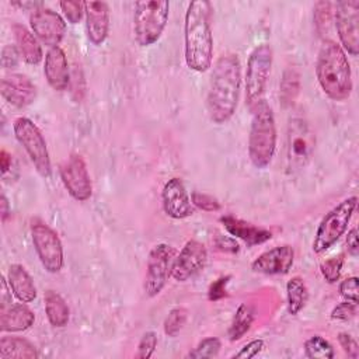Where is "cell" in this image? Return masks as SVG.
<instances>
[{
	"mask_svg": "<svg viewBox=\"0 0 359 359\" xmlns=\"http://www.w3.org/2000/svg\"><path fill=\"white\" fill-rule=\"evenodd\" d=\"M1 97L17 108H24L32 104L36 98V86L22 73H10L1 79Z\"/></svg>",
	"mask_w": 359,
	"mask_h": 359,
	"instance_id": "cell-17",
	"label": "cell"
},
{
	"mask_svg": "<svg viewBox=\"0 0 359 359\" xmlns=\"http://www.w3.org/2000/svg\"><path fill=\"white\" fill-rule=\"evenodd\" d=\"M20 52L15 45H6L1 49V66L4 69H14L18 66Z\"/></svg>",
	"mask_w": 359,
	"mask_h": 359,
	"instance_id": "cell-44",
	"label": "cell"
},
{
	"mask_svg": "<svg viewBox=\"0 0 359 359\" xmlns=\"http://www.w3.org/2000/svg\"><path fill=\"white\" fill-rule=\"evenodd\" d=\"M13 130L15 139L28 154L36 172L41 177L48 178L50 175L52 165L48 146L39 128L29 118L18 116L13 122Z\"/></svg>",
	"mask_w": 359,
	"mask_h": 359,
	"instance_id": "cell-8",
	"label": "cell"
},
{
	"mask_svg": "<svg viewBox=\"0 0 359 359\" xmlns=\"http://www.w3.org/2000/svg\"><path fill=\"white\" fill-rule=\"evenodd\" d=\"M11 31L14 35L15 46L22 60L28 65H38L43 57L42 46L38 38L32 34V31L18 22H14L11 25Z\"/></svg>",
	"mask_w": 359,
	"mask_h": 359,
	"instance_id": "cell-23",
	"label": "cell"
},
{
	"mask_svg": "<svg viewBox=\"0 0 359 359\" xmlns=\"http://www.w3.org/2000/svg\"><path fill=\"white\" fill-rule=\"evenodd\" d=\"M303 348L304 356L309 359H332L335 356L334 346L321 335H313L306 339Z\"/></svg>",
	"mask_w": 359,
	"mask_h": 359,
	"instance_id": "cell-30",
	"label": "cell"
},
{
	"mask_svg": "<svg viewBox=\"0 0 359 359\" xmlns=\"http://www.w3.org/2000/svg\"><path fill=\"white\" fill-rule=\"evenodd\" d=\"M60 180L69 195L79 201L86 202L93 195V184L84 158L73 153L60 165Z\"/></svg>",
	"mask_w": 359,
	"mask_h": 359,
	"instance_id": "cell-13",
	"label": "cell"
},
{
	"mask_svg": "<svg viewBox=\"0 0 359 359\" xmlns=\"http://www.w3.org/2000/svg\"><path fill=\"white\" fill-rule=\"evenodd\" d=\"M300 93V73L294 67H287L280 80L279 98L283 105H292Z\"/></svg>",
	"mask_w": 359,
	"mask_h": 359,
	"instance_id": "cell-29",
	"label": "cell"
},
{
	"mask_svg": "<svg viewBox=\"0 0 359 359\" xmlns=\"http://www.w3.org/2000/svg\"><path fill=\"white\" fill-rule=\"evenodd\" d=\"M220 223L223 224L224 230L234 238H240L248 247H254L262 244L272 238V233L261 226L248 223L231 215H226L220 217Z\"/></svg>",
	"mask_w": 359,
	"mask_h": 359,
	"instance_id": "cell-21",
	"label": "cell"
},
{
	"mask_svg": "<svg viewBox=\"0 0 359 359\" xmlns=\"http://www.w3.org/2000/svg\"><path fill=\"white\" fill-rule=\"evenodd\" d=\"M157 342H158V338H157V334L154 331H146L139 344H137V351L135 353V356L137 359H149L153 356L156 348H157Z\"/></svg>",
	"mask_w": 359,
	"mask_h": 359,
	"instance_id": "cell-35",
	"label": "cell"
},
{
	"mask_svg": "<svg viewBox=\"0 0 359 359\" xmlns=\"http://www.w3.org/2000/svg\"><path fill=\"white\" fill-rule=\"evenodd\" d=\"M346 247H348V252L356 258L359 254V241H358V229L353 227L348 231L346 236Z\"/></svg>",
	"mask_w": 359,
	"mask_h": 359,
	"instance_id": "cell-45",
	"label": "cell"
},
{
	"mask_svg": "<svg viewBox=\"0 0 359 359\" xmlns=\"http://www.w3.org/2000/svg\"><path fill=\"white\" fill-rule=\"evenodd\" d=\"M45 314L49 324L55 328H63L70 320V309L66 300L55 290L49 289L43 293Z\"/></svg>",
	"mask_w": 359,
	"mask_h": 359,
	"instance_id": "cell-25",
	"label": "cell"
},
{
	"mask_svg": "<svg viewBox=\"0 0 359 359\" xmlns=\"http://www.w3.org/2000/svg\"><path fill=\"white\" fill-rule=\"evenodd\" d=\"M39 353L32 342L21 337H1L0 338V358L1 359H35Z\"/></svg>",
	"mask_w": 359,
	"mask_h": 359,
	"instance_id": "cell-26",
	"label": "cell"
},
{
	"mask_svg": "<svg viewBox=\"0 0 359 359\" xmlns=\"http://www.w3.org/2000/svg\"><path fill=\"white\" fill-rule=\"evenodd\" d=\"M170 1L142 0L133 4V36L139 46L156 43L168 22Z\"/></svg>",
	"mask_w": 359,
	"mask_h": 359,
	"instance_id": "cell-5",
	"label": "cell"
},
{
	"mask_svg": "<svg viewBox=\"0 0 359 359\" xmlns=\"http://www.w3.org/2000/svg\"><path fill=\"white\" fill-rule=\"evenodd\" d=\"M273 62V50L269 43L257 45L248 59L244 76L245 88V104L252 109L259 101L264 100L266 90V83L271 74V67Z\"/></svg>",
	"mask_w": 359,
	"mask_h": 359,
	"instance_id": "cell-7",
	"label": "cell"
},
{
	"mask_svg": "<svg viewBox=\"0 0 359 359\" xmlns=\"http://www.w3.org/2000/svg\"><path fill=\"white\" fill-rule=\"evenodd\" d=\"M342 266H344V255L338 254L335 257H331V258L323 261L320 265V272H321L323 278L325 279V282L335 283L341 278Z\"/></svg>",
	"mask_w": 359,
	"mask_h": 359,
	"instance_id": "cell-33",
	"label": "cell"
},
{
	"mask_svg": "<svg viewBox=\"0 0 359 359\" xmlns=\"http://www.w3.org/2000/svg\"><path fill=\"white\" fill-rule=\"evenodd\" d=\"M161 205L164 213L175 220H182L194 215V205L184 182L174 177L170 178L161 191Z\"/></svg>",
	"mask_w": 359,
	"mask_h": 359,
	"instance_id": "cell-16",
	"label": "cell"
},
{
	"mask_svg": "<svg viewBox=\"0 0 359 359\" xmlns=\"http://www.w3.org/2000/svg\"><path fill=\"white\" fill-rule=\"evenodd\" d=\"M337 34L344 52L351 56L359 53V1L341 0L334 4L332 11Z\"/></svg>",
	"mask_w": 359,
	"mask_h": 359,
	"instance_id": "cell-12",
	"label": "cell"
},
{
	"mask_svg": "<svg viewBox=\"0 0 359 359\" xmlns=\"http://www.w3.org/2000/svg\"><path fill=\"white\" fill-rule=\"evenodd\" d=\"M35 314L34 311L21 304H11L10 307L0 310V330L1 332H21L27 331L34 325Z\"/></svg>",
	"mask_w": 359,
	"mask_h": 359,
	"instance_id": "cell-22",
	"label": "cell"
},
{
	"mask_svg": "<svg viewBox=\"0 0 359 359\" xmlns=\"http://www.w3.org/2000/svg\"><path fill=\"white\" fill-rule=\"evenodd\" d=\"M13 303L11 299V287L8 285V280L6 279V276L1 278V296H0V310H4L7 307H10Z\"/></svg>",
	"mask_w": 359,
	"mask_h": 359,
	"instance_id": "cell-46",
	"label": "cell"
},
{
	"mask_svg": "<svg viewBox=\"0 0 359 359\" xmlns=\"http://www.w3.org/2000/svg\"><path fill=\"white\" fill-rule=\"evenodd\" d=\"M254 318H255L254 307L248 303H241L237 307V310H236V313L231 318V323H230V327H229V331H227L229 339L231 342L241 339L248 332V330L251 328V325L254 323Z\"/></svg>",
	"mask_w": 359,
	"mask_h": 359,
	"instance_id": "cell-28",
	"label": "cell"
},
{
	"mask_svg": "<svg viewBox=\"0 0 359 359\" xmlns=\"http://www.w3.org/2000/svg\"><path fill=\"white\" fill-rule=\"evenodd\" d=\"M43 74L55 91H63L70 84V69L65 50L60 46L50 48L45 55Z\"/></svg>",
	"mask_w": 359,
	"mask_h": 359,
	"instance_id": "cell-20",
	"label": "cell"
},
{
	"mask_svg": "<svg viewBox=\"0 0 359 359\" xmlns=\"http://www.w3.org/2000/svg\"><path fill=\"white\" fill-rule=\"evenodd\" d=\"M309 302V289L303 278L293 276L286 283V306L290 316H297Z\"/></svg>",
	"mask_w": 359,
	"mask_h": 359,
	"instance_id": "cell-27",
	"label": "cell"
},
{
	"mask_svg": "<svg viewBox=\"0 0 359 359\" xmlns=\"http://www.w3.org/2000/svg\"><path fill=\"white\" fill-rule=\"evenodd\" d=\"M316 144V136L309 122L300 116H294L289 121L287 136H286V161L290 171L303 168L313 151Z\"/></svg>",
	"mask_w": 359,
	"mask_h": 359,
	"instance_id": "cell-9",
	"label": "cell"
},
{
	"mask_svg": "<svg viewBox=\"0 0 359 359\" xmlns=\"http://www.w3.org/2000/svg\"><path fill=\"white\" fill-rule=\"evenodd\" d=\"M332 4L330 1H318L314 6V24L320 34L328 32L332 18Z\"/></svg>",
	"mask_w": 359,
	"mask_h": 359,
	"instance_id": "cell-34",
	"label": "cell"
},
{
	"mask_svg": "<svg viewBox=\"0 0 359 359\" xmlns=\"http://www.w3.org/2000/svg\"><path fill=\"white\" fill-rule=\"evenodd\" d=\"M230 280V275L227 276H220L219 279H216L213 283H210L209 289H208V299L210 302H217L223 297L227 296V285Z\"/></svg>",
	"mask_w": 359,
	"mask_h": 359,
	"instance_id": "cell-40",
	"label": "cell"
},
{
	"mask_svg": "<svg viewBox=\"0 0 359 359\" xmlns=\"http://www.w3.org/2000/svg\"><path fill=\"white\" fill-rule=\"evenodd\" d=\"M11 163H13V156L7 150L3 149L0 151V167H1V172L3 174H6L10 170Z\"/></svg>",
	"mask_w": 359,
	"mask_h": 359,
	"instance_id": "cell-47",
	"label": "cell"
},
{
	"mask_svg": "<svg viewBox=\"0 0 359 359\" xmlns=\"http://www.w3.org/2000/svg\"><path fill=\"white\" fill-rule=\"evenodd\" d=\"M187 318H188V311L184 307L171 309L164 320V324H163L165 335H168L171 338L177 337L181 332V330L184 328Z\"/></svg>",
	"mask_w": 359,
	"mask_h": 359,
	"instance_id": "cell-31",
	"label": "cell"
},
{
	"mask_svg": "<svg viewBox=\"0 0 359 359\" xmlns=\"http://www.w3.org/2000/svg\"><path fill=\"white\" fill-rule=\"evenodd\" d=\"M338 342H339L342 351L345 352V355H348V358H352V359L359 358V345L351 334L339 332L338 334Z\"/></svg>",
	"mask_w": 359,
	"mask_h": 359,
	"instance_id": "cell-42",
	"label": "cell"
},
{
	"mask_svg": "<svg viewBox=\"0 0 359 359\" xmlns=\"http://www.w3.org/2000/svg\"><path fill=\"white\" fill-rule=\"evenodd\" d=\"M86 31L88 41L100 46L109 34V6L105 1H84Z\"/></svg>",
	"mask_w": 359,
	"mask_h": 359,
	"instance_id": "cell-19",
	"label": "cell"
},
{
	"mask_svg": "<svg viewBox=\"0 0 359 359\" xmlns=\"http://www.w3.org/2000/svg\"><path fill=\"white\" fill-rule=\"evenodd\" d=\"M174 258L175 248L167 243H158L150 250L143 283V290L147 297H156L165 287L171 276Z\"/></svg>",
	"mask_w": 359,
	"mask_h": 359,
	"instance_id": "cell-10",
	"label": "cell"
},
{
	"mask_svg": "<svg viewBox=\"0 0 359 359\" xmlns=\"http://www.w3.org/2000/svg\"><path fill=\"white\" fill-rule=\"evenodd\" d=\"M358 285H359V279L358 276H348L345 278L341 283H339V294L352 303L358 304Z\"/></svg>",
	"mask_w": 359,
	"mask_h": 359,
	"instance_id": "cell-39",
	"label": "cell"
},
{
	"mask_svg": "<svg viewBox=\"0 0 359 359\" xmlns=\"http://www.w3.org/2000/svg\"><path fill=\"white\" fill-rule=\"evenodd\" d=\"M191 201H192V205H195L196 208H199L205 212H216V210L220 209L219 201L216 198H213L212 195H208V194L192 192Z\"/></svg>",
	"mask_w": 359,
	"mask_h": 359,
	"instance_id": "cell-38",
	"label": "cell"
},
{
	"mask_svg": "<svg viewBox=\"0 0 359 359\" xmlns=\"http://www.w3.org/2000/svg\"><path fill=\"white\" fill-rule=\"evenodd\" d=\"M212 4L196 0L188 4L184 18V57L187 66L198 73L206 72L213 60Z\"/></svg>",
	"mask_w": 359,
	"mask_h": 359,
	"instance_id": "cell-2",
	"label": "cell"
},
{
	"mask_svg": "<svg viewBox=\"0 0 359 359\" xmlns=\"http://www.w3.org/2000/svg\"><path fill=\"white\" fill-rule=\"evenodd\" d=\"M208 262V250L198 240H188L174 258L171 278L175 282H187L196 276Z\"/></svg>",
	"mask_w": 359,
	"mask_h": 359,
	"instance_id": "cell-15",
	"label": "cell"
},
{
	"mask_svg": "<svg viewBox=\"0 0 359 359\" xmlns=\"http://www.w3.org/2000/svg\"><path fill=\"white\" fill-rule=\"evenodd\" d=\"M248 133V157L254 167L266 168L276 150V123L271 105L262 100L252 109Z\"/></svg>",
	"mask_w": 359,
	"mask_h": 359,
	"instance_id": "cell-4",
	"label": "cell"
},
{
	"mask_svg": "<svg viewBox=\"0 0 359 359\" xmlns=\"http://www.w3.org/2000/svg\"><path fill=\"white\" fill-rule=\"evenodd\" d=\"M66 20L70 24H77L80 22L83 14H84V1L79 0H65L59 3Z\"/></svg>",
	"mask_w": 359,
	"mask_h": 359,
	"instance_id": "cell-36",
	"label": "cell"
},
{
	"mask_svg": "<svg viewBox=\"0 0 359 359\" xmlns=\"http://www.w3.org/2000/svg\"><path fill=\"white\" fill-rule=\"evenodd\" d=\"M358 313V304L344 300L341 303H338L332 310L330 317L332 320H341V321H348L351 318H353Z\"/></svg>",
	"mask_w": 359,
	"mask_h": 359,
	"instance_id": "cell-37",
	"label": "cell"
},
{
	"mask_svg": "<svg viewBox=\"0 0 359 359\" xmlns=\"http://www.w3.org/2000/svg\"><path fill=\"white\" fill-rule=\"evenodd\" d=\"M29 27L38 41L49 49L59 46L66 34L63 17L48 7H36L32 10L29 14Z\"/></svg>",
	"mask_w": 359,
	"mask_h": 359,
	"instance_id": "cell-14",
	"label": "cell"
},
{
	"mask_svg": "<svg viewBox=\"0 0 359 359\" xmlns=\"http://www.w3.org/2000/svg\"><path fill=\"white\" fill-rule=\"evenodd\" d=\"M215 245L217 250L223 251V252H230V254H236L240 251V245L236 241L234 237L231 236H224L220 233H216L215 236Z\"/></svg>",
	"mask_w": 359,
	"mask_h": 359,
	"instance_id": "cell-43",
	"label": "cell"
},
{
	"mask_svg": "<svg viewBox=\"0 0 359 359\" xmlns=\"http://www.w3.org/2000/svg\"><path fill=\"white\" fill-rule=\"evenodd\" d=\"M0 213H1V220L6 222V219L10 215V206H8V201L4 194H1V196H0Z\"/></svg>",
	"mask_w": 359,
	"mask_h": 359,
	"instance_id": "cell-48",
	"label": "cell"
},
{
	"mask_svg": "<svg viewBox=\"0 0 359 359\" xmlns=\"http://www.w3.org/2000/svg\"><path fill=\"white\" fill-rule=\"evenodd\" d=\"M7 280L13 294L21 303H31L36 299V287L32 276L21 264H11L7 272Z\"/></svg>",
	"mask_w": 359,
	"mask_h": 359,
	"instance_id": "cell-24",
	"label": "cell"
},
{
	"mask_svg": "<svg viewBox=\"0 0 359 359\" xmlns=\"http://www.w3.org/2000/svg\"><path fill=\"white\" fill-rule=\"evenodd\" d=\"M294 261V250L289 244L276 245L259 254L251 264V269L264 275H285Z\"/></svg>",
	"mask_w": 359,
	"mask_h": 359,
	"instance_id": "cell-18",
	"label": "cell"
},
{
	"mask_svg": "<svg viewBox=\"0 0 359 359\" xmlns=\"http://www.w3.org/2000/svg\"><path fill=\"white\" fill-rule=\"evenodd\" d=\"M316 77L323 93L332 101L349 98L353 83L352 70L346 53L339 43L325 39L317 53Z\"/></svg>",
	"mask_w": 359,
	"mask_h": 359,
	"instance_id": "cell-3",
	"label": "cell"
},
{
	"mask_svg": "<svg viewBox=\"0 0 359 359\" xmlns=\"http://www.w3.org/2000/svg\"><path fill=\"white\" fill-rule=\"evenodd\" d=\"M265 342L264 339L258 338V339H252L248 344H245L238 352H236L231 358H237V359H251L255 358L258 353H261V351L264 349Z\"/></svg>",
	"mask_w": 359,
	"mask_h": 359,
	"instance_id": "cell-41",
	"label": "cell"
},
{
	"mask_svg": "<svg viewBox=\"0 0 359 359\" xmlns=\"http://www.w3.org/2000/svg\"><path fill=\"white\" fill-rule=\"evenodd\" d=\"M31 238L41 265L49 273H56L63 268L65 254L57 233L42 222H32Z\"/></svg>",
	"mask_w": 359,
	"mask_h": 359,
	"instance_id": "cell-11",
	"label": "cell"
},
{
	"mask_svg": "<svg viewBox=\"0 0 359 359\" xmlns=\"http://www.w3.org/2000/svg\"><path fill=\"white\" fill-rule=\"evenodd\" d=\"M241 90V63L237 55L226 53L215 62L210 76L206 107L216 125L229 122L236 114Z\"/></svg>",
	"mask_w": 359,
	"mask_h": 359,
	"instance_id": "cell-1",
	"label": "cell"
},
{
	"mask_svg": "<svg viewBox=\"0 0 359 359\" xmlns=\"http://www.w3.org/2000/svg\"><path fill=\"white\" fill-rule=\"evenodd\" d=\"M222 348V342L216 337H208L199 341V344L188 353L192 359H206V358H216Z\"/></svg>",
	"mask_w": 359,
	"mask_h": 359,
	"instance_id": "cell-32",
	"label": "cell"
},
{
	"mask_svg": "<svg viewBox=\"0 0 359 359\" xmlns=\"http://www.w3.org/2000/svg\"><path fill=\"white\" fill-rule=\"evenodd\" d=\"M356 206L358 196L352 195L341 201L337 206L324 215L317 226L313 240V251L316 254L325 252L346 233L348 224L355 213Z\"/></svg>",
	"mask_w": 359,
	"mask_h": 359,
	"instance_id": "cell-6",
	"label": "cell"
}]
</instances>
